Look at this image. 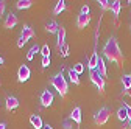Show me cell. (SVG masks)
I'll use <instances>...</instances> for the list:
<instances>
[{
  "label": "cell",
  "instance_id": "7",
  "mask_svg": "<svg viewBox=\"0 0 131 129\" xmlns=\"http://www.w3.org/2000/svg\"><path fill=\"white\" fill-rule=\"evenodd\" d=\"M19 23V19H17V16H16L14 12H9L6 17H5V22H3V27L5 28H8V30H11V28H14L16 25Z\"/></svg>",
  "mask_w": 131,
  "mask_h": 129
},
{
  "label": "cell",
  "instance_id": "34",
  "mask_svg": "<svg viewBox=\"0 0 131 129\" xmlns=\"http://www.w3.org/2000/svg\"><path fill=\"white\" fill-rule=\"evenodd\" d=\"M0 129H6V123H0Z\"/></svg>",
  "mask_w": 131,
  "mask_h": 129
},
{
  "label": "cell",
  "instance_id": "35",
  "mask_svg": "<svg viewBox=\"0 0 131 129\" xmlns=\"http://www.w3.org/2000/svg\"><path fill=\"white\" fill-rule=\"evenodd\" d=\"M42 129H53V127H52L50 124H44V127H42Z\"/></svg>",
  "mask_w": 131,
  "mask_h": 129
},
{
  "label": "cell",
  "instance_id": "36",
  "mask_svg": "<svg viewBox=\"0 0 131 129\" xmlns=\"http://www.w3.org/2000/svg\"><path fill=\"white\" fill-rule=\"evenodd\" d=\"M128 127H129V129H131V118H129V120H128Z\"/></svg>",
  "mask_w": 131,
  "mask_h": 129
},
{
  "label": "cell",
  "instance_id": "27",
  "mask_svg": "<svg viewBox=\"0 0 131 129\" xmlns=\"http://www.w3.org/2000/svg\"><path fill=\"white\" fill-rule=\"evenodd\" d=\"M41 55L50 58V47H48V45H42V47H41Z\"/></svg>",
  "mask_w": 131,
  "mask_h": 129
},
{
  "label": "cell",
  "instance_id": "9",
  "mask_svg": "<svg viewBox=\"0 0 131 129\" xmlns=\"http://www.w3.org/2000/svg\"><path fill=\"white\" fill-rule=\"evenodd\" d=\"M89 22H91V16H86V14L80 12V16L77 17V27L78 28H86L89 25Z\"/></svg>",
  "mask_w": 131,
  "mask_h": 129
},
{
  "label": "cell",
  "instance_id": "4",
  "mask_svg": "<svg viewBox=\"0 0 131 129\" xmlns=\"http://www.w3.org/2000/svg\"><path fill=\"white\" fill-rule=\"evenodd\" d=\"M89 78H91L92 84H94L98 90H100V92H103V89H105V78L100 75V72H98L97 69H95V70H91Z\"/></svg>",
  "mask_w": 131,
  "mask_h": 129
},
{
  "label": "cell",
  "instance_id": "24",
  "mask_svg": "<svg viewBox=\"0 0 131 129\" xmlns=\"http://www.w3.org/2000/svg\"><path fill=\"white\" fill-rule=\"evenodd\" d=\"M98 5H100V8L103 11H108V9H111L112 2H108V0H98Z\"/></svg>",
  "mask_w": 131,
  "mask_h": 129
},
{
  "label": "cell",
  "instance_id": "38",
  "mask_svg": "<svg viewBox=\"0 0 131 129\" xmlns=\"http://www.w3.org/2000/svg\"><path fill=\"white\" fill-rule=\"evenodd\" d=\"M129 79H131V75H129Z\"/></svg>",
  "mask_w": 131,
  "mask_h": 129
},
{
  "label": "cell",
  "instance_id": "1",
  "mask_svg": "<svg viewBox=\"0 0 131 129\" xmlns=\"http://www.w3.org/2000/svg\"><path fill=\"white\" fill-rule=\"evenodd\" d=\"M103 55L108 61L111 62H117V64H123V53L120 50V47L117 44L116 37H109L106 41V44L103 45Z\"/></svg>",
  "mask_w": 131,
  "mask_h": 129
},
{
  "label": "cell",
  "instance_id": "5",
  "mask_svg": "<svg viewBox=\"0 0 131 129\" xmlns=\"http://www.w3.org/2000/svg\"><path fill=\"white\" fill-rule=\"evenodd\" d=\"M30 76H31V70H30V67L25 66V64H24V66H20L19 70H17V79H19V83H25V81H28Z\"/></svg>",
  "mask_w": 131,
  "mask_h": 129
},
{
  "label": "cell",
  "instance_id": "23",
  "mask_svg": "<svg viewBox=\"0 0 131 129\" xmlns=\"http://www.w3.org/2000/svg\"><path fill=\"white\" fill-rule=\"evenodd\" d=\"M122 84H123V89H125V90H129V89H131L129 75H123V76H122Z\"/></svg>",
  "mask_w": 131,
  "mask_h": 129
},
{
  "label": "cell",
  "instance_id": "15",
  "mask_svg": "<svg viewBox=\"0 0 131 129\" xmlns=\"http://www.w3.org/2000/svg\"><path fill=\"white\" fill-rule=\"evenodd\" d=\"M45 30H47V33H58V30H59V25L56 20H50V22H47L45 25Z\"/></svg>",
  "mask_w": 131,
  "mask_h": 129
},
{
  "label": "cell",
  "instance_id": "29",
  "mask_svg": "<svg viewBox=\"0 0 131 129\" xmlns=\"http://www.w3.org/2000/svg\"><path fill=\"white\" fill-rule=\"evenodd\" d=\"M25 44H27V39H24V37L20 36V37L17 39V47H19V48H22V47H24Z\"/></svg>",
  "mask_w": 131,
  "mask_h": 129
},
{
  "label": "cell",
  "instance_id": "20",
  "mask_svg": "<svg viewBox=\"0 0 131 129\" xmlns=\"http://www.w3.org/2000/svg\"><path fill=\"white\" fill-rule=\"evenodd\" d=\"M64 9H66V2H64V0H59V2H56V5L53 8V12L55 14H61Z\"/></svg>",
  "mask_w": 131,
  "mask_h": 129
},
{
  "label": "cell",
  "instance_id": "28",
  "mask_svg": "<svg viewBox=\"0 0 131 129\" xmlns=\"http://www.w3.org/2000/svg\"><path fill=\"white\" fill-rule=\"evenodd\" d=\"M41 64H42V67H48V66H50V58L42 56V59H41Z\"/></svg>",
  "mask_w": 131,
  "mask_h": 129
},
{
  "label": "cell",
  "instance_id": "32",
  "mask_svg": "<svg viewBox=\"0 0 131 129\" xmlns=\"http://www.w3.org/2000/svg\"><path fill=\"white\" fill-rule=\"evenodd\" d=\"M123 107H125L126 112H128V118H131V106H129L128 103H123Z\"/></svg>",
  "mask_w": 131,
  "mask_h": 129
},
{
  "label": "cell",
  "instance_id": "26",
  "mask_svg": "<svg viewBox=\"0 0 131 129\" xmlns=\"http://www.w3.org/2000/svg\"><path fill=\"white\" fill-rule=\"evenodd\" d=\"M59 51H61V56H62V58H67V56H69V45L64 44V45L59 48Z\"/></svg>",
  "mask_w": 131,
  "mask_h": 129
},
{
  "label": "cell",
  "instance_id": "12",
  "mask_svg": "<svg viewBox=\"0 0 131 129\" xmlns=\"http://www.w3.org/2000/svg\"><path fill=\"white\" fill-rule=\"evenodd\" d=\"M20 36L28 41V39H31V37H35V31H33V28H31L30 25H24V27H22V31H20Z\"/></svg>",
  "mask_w": 131,
  "mask_h": 129
},
{
  "label": "cell",
  "instance_id": "37",
  "mask_svg": "<svg viewBox=\"0 0 131 129\" xmlns=\"http://www.w3.org/2000/svg\"><path fill=\"white\" fill-rule=\"evenodd\" d=\"M2 64H3V58H2V56H0V66H2Z\"/></svg>",
  "mask_w": 131,
  "mask_h": 129
},
{
  "label": "cell",
  "instance_id": "8",
  "mask_svg": "<svg viewBox=\"0 0 131 129\" xmlns=\"http://www.w3.org/2000/svg\"><path fill=\"white\" fill-rule=\"evenodd\" d=\"M5 103H6V110L8 112H11V110H14V109L19 107V100L16 98V96H6Z\"/></svg>",
  "mask_w": 131,
  "mask_h": 129
},
{
  "label": "cell",
  "instance_id": "10",
  "mask_svg": "<svg viewBox=\"0 0 131 129\" xmlns=\"http://www.w3.org/2000/svg\"><path fill=\"white\" fill-rule=\"evenodd\" d=\"M30 124L35 127V129H42L44 127V123H42V118L39 117V115H36V114H33V115H30Z\"/></svg>",
  "mask_w": 131,
  "mask_h": 129
},
{
  "label": "cell",
  "instance_id": "30",
  "mask_svg": "<svg viewBox=\"0 0 131 129\" xmlns=\"http://www.w3.org/2000/svg\"><path fill=\"white\" fill-rule=\"evenodd\" d=\"M81 14L89 16V6H88V5H83V6H81Z\"/></svg>",
  "mask_w": 131,
  "mask_h": 129
},
{
  "label": "cell",
  "instance_id": "16",
  "mask_svg": "<svg viewBox=\"0 0 131 129\" xmlns=\"http://www.w3.org/2000/svg\"><path fill=\"white\" fill-rule=\"evenodd\" d=\"M97 70L100 72V75L105 78L106 76V64H105V59L102 56H98V64H97Z\"/></svg>",
  "mask_w": 131,
  "mask_h": 129
},
{
  "label": "cell",
  "instance_id": "2",
  "mask_svg": "<svg viewBox=\"0 0 131 129\" xmlns=\"http://www.w3.org/2000/svg\"><path fill=\"white\" fill-rule=\"evenodd\" d=\"M52 86L58 90V93H59L61 96H66V95H67V92H69V84H67V81H66L62 72L56 73V75L52 78Z\"/></svg>",
  "mask_w": 131,
  "mask_h": 129
},
{
  "label": "cell",
  "instance_id": "25",
  "mask_svg": "<svg viewBox=\"0 0 131 129\" xmlns=\"http://www.w3.org/2000/svg\"><path fill=\"white\" fill-rule=\"evenodd\" d=\"M72 69H73V72H75L77 75H81V73L84 72V66H83L81 62H77V64H75V66H73Z\"/></svg>",
  "mask_w": 131,
  "mask_h": 129
},
{
  "label": "cell",
  "instance_id": "22",
  "mask_svg": "<svg viewBox=\"0 0 131 129\" xmlns=\"http://www.w3.org/2000/svg\"><path fill=\"white\" fill-rule=\"evenodd\" d=\"M38 51H41V48H39L38 45H33L30 50H28V53H27V59H28V61H31L33 58H35V55H36Z\"/></svg>",
  "mask_w": 131,
  "mask_h": 129
},
{
  "label": "cell",
  "instance_id": "33",
  "mask_svg": "<svg viewBox=\"0 0 131 129\" xmlns=\"http://www.w3.org/2000/svg\"><path fill=\"white\" fill-rule=\"evenodd\" d=\"M70 121H72V120H66V121H64V129H70V127H72V123H70Z\"/></svg>",
  "mask_w": 131,
  "mask_h": 129
},
{
  "label": "cell",
  "instance_id": "17",
  "mask_svg": "<svg viewBox=\"0 0 131 129\" xmlns=\"http://www.w3.org/2000/svg\"><path fill=\"white\" fill-rule=\"evenodd\" d=\"M31 6H33L31 0H19V2H16V8L17 9H28Z\"/></svg>",
  "mask_w": 131,
  "mask_h": 129
},
{
  "label": "cell",
  "instance_id": "11",
  "mask_svg": "<svg viewBox=\"0 0 131 129\" xmlns=\"http://www.w3.org/2000/svg\"><path fill=\"white\" fill-rule=\"evenodd\" d=\"M56 36H58V37H56V45H58V48H61V47L66 44V28L59 27Z\"/></svg>",
  "mask_w": 131,
  "mask_h": 129
},
{
  "label": "cell",
  "instance_id": "3",
  "mask_svg": "<svg viewBox=\"0 0 131 129\" xmlns=\"http://www.w3.org/2000/svg\"><path fill=\"white\" fill-rule=\"evenodd\" d=\"M109 115H111L109 107H102V109H98V110L95 112V115H94V121H95L98 126H103V124L108 121Z\"/></svg>",
  "mask_w": 131,
  "mask_h": 129
},
{
  "label": "cell",
  "instance_id": "6",
  "mask_svg": "<svg viewBox=\"0 0 131 129\" xmlns=\"http://www.w3.org/2000/svg\"><path fill=\"white\" fill-rule=\"evenodd\" d=\"M41 104L44 107H50L53 104V93L50 90H44L41 93Z\"/></svg>",
  "mask_w": 131,
  "mask_h": 129
},
{
  "label": "cell",
  "instance_id": "21",
  "mask_svg": "<svg viewBox=\"0 0 131 129\" xmlns=\"http://www.w3.org/2000/svg\"><path fill=\"white\" fill-rule=\"evenodd\" d=\"M69 78H70V81L75 84V86H78L81 81H80V75H77L75 72H73V69H69Z\"/></svg>",
  "mask_w": 131,
  "mask_h": 129
},
{
  "label": "cell",
  "instance_id": "14",
  "mask_svg": "<svg viewBox=\"0 0 131 129\" xmlns=\"http://www.w3.org/2000/svg\"><path fill=\"white\" fill-rule=\"evenodd\" d=\"M97 64H98V55H97V51H94L92 56L88 61V69L89 70H95L97 69Z\"/></svg>",
  "mask_w": 131,
  "mask_h": 129
},
{
  "label": "cell",
  "instance_id": "13",
  "mask_svg": "<svg viewBox=\"0 0 131 129\" xmlns=\"http://www.w3.org/2000/svg\"><path fill=\"white\" fill-rule=\"evenodd\" d=\"M70 120L77 124H81V120H83V117H81V109L80 107H75L72 112H70Z\"/></svg>",
  "mask_w": 131,
  "mask_h": 129
},
{
  "label": "cell",
  "instance_id": "31",
  "mask_svg": "<svg viewBox=\"0 0 131 129\" xmlns=\"http://www.w3.org/2000/svg\"><path fill=\"white\" fill-rule=\"evenodd\" d=\"M3 12H5V2H3V0H0V17L3 16Z\"/></svg>",
  "mask_w": 131,
  "mask_h": 129
},
{
  "label": "cell",
  "instance_id": "19",
  "mask_svg": "<svg viewBox=\"0 0 131 129\" xmlns=\"http://www.w3.org/2000/svg\"><path fill=\"white\" fill-rule=\"evenodd\" d=\"M117 118L120 120V121H128L129 118H128V112H126V109L122 106L119 110H117Z\"/></svg>",
  "mask_w": 131,
  "mask_h": 129
},
{
  "label": "cell",
  "instance_id": "18",
  "mask_svg": "<svg viewBox=\"0 0 131 129\" xmlns=\"http://www.w3.org/2000/svg\"><path fill=\"white\" fill-rule=\"evenodd\" d=\"M120 9H122V2H119V0H114V2H112V6H111V11H112V14L116 16V17L120 14Z\"/></svg>",
  "mask_w": 131,
  "mask_h": 129
}]
</instances>
